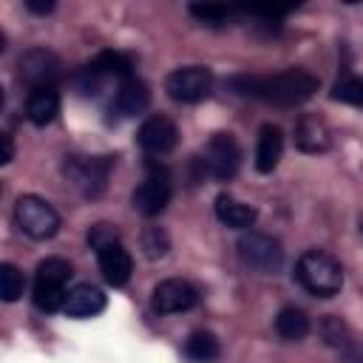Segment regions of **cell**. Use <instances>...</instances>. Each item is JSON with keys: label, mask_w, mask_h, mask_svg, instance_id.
I'll use <instances>...</instances> for the list:
<instances>
[{"label": "cell", "mask_w": 363, "mask_h": 363, "mask_svg": "<svg viewBox=\"0 0 363 363\" xmlns=\"http://www.w3.org/2000/svg\"><path fill=\"white\" fill-rule=\"evenodd\" d=\"M360 230H363V221H360Z\"/></svg>", "instance_id": "32"}, {"label": "cell", "mask_w": 363, "mask_h": 363, "mask_svg": "<svg viewBox=\"0 0 363 363\" xmlns=\"http://www.w3.org/2000/svg\"><path fill=\"white\" fill-rule=\"evenodd\" d=\"M164 91L176 102H201L213 91V74H210V68H201V65L176 68L173 74H167Z\"/></svg>", "instance_id": "7"}, {"label": "cell", "mask_w": 363, "mask_h": 363, "mask_svg": "<svg viewBox=\"0 0 363 363\" xmlns=\"http://www.w3.org/2000/svg\"><path fill=\"white\" fill-rule=\"evenodd\" d=\"M332 99L349 102V105H363V77H343L332 85Z\"/></svg>", "instance_id": "25"}, {"label": "cell", "mask_w": 363, "mask_h": 363, "mask_svg": "<svg viewBox=\"0 0 363 363\" xmlns=\"http://www.w3.org/2000/svg\"><path fill=\"white\" fill-rule=\"evenodd\" d=\"M0 145H3V156H0V164H9L11 156H14V145H11V136L9 133H0Z\"/></svg>", "instance_id": "31"}, {"label": "cell", "mask_w": 363, "mask_h": 363, "mask_svg": "<svg viewBox=\"0 0 363 363\" xmlns=\"http://www.w3.org/2000/svg\"><path fill=\"white\" fill-rule=\"evenodd\" d=\"M105 309V292L94 284H77L74 289H68L65 298V315L71 318H94Z\"/></svg>", "instance_id": "17"}, {"label": "cell", "mask_w": 363, "mask_h": 363, "mask_svg": "<svg viewBox=\"0 0 363 363\" xmlns=\"http://www.w3.org/2000/svg\"><path fill=\"white\" fill-rule=\"evenodd\" d=\"M102 85H105V77H102L99 71H94L88 62L71 77V88H74L79 96H96V94L102 91Z\"/></svg>", "instance_id": "24"}, {"label": "cell", "mask_w": 363, "mask_h": 363, "mask_svg": "<svg viewBox=\"0 0 363 363\" xmlns=\"http://www.w3.org/2000/svg\"><path fill=\"white\" fill-rule=\"evenodd\" d=\"M150 105V88L145 79L139 77H128L119 82L111 105H108V113H111V122H122V119H130L136 113H142L145 108Z\"/></svg>", "instance_id": "11"}, {"label": "cell", "mask_w": 363, "mask_h": 363, "mask_svg": "<svg viewBox=\"0 0 363 363\" xmlns=\"http://www.w3.org/2000/svg\"><path fill=\"white\" fill-rule=\"evenodd\" d=\"M60 113V91L57 88H34L28 94L26 102V116L31 125L43 128L48 122H54V116Z\"/></svg>", "instance_id": "18"}, {"label": "cell", "mask_w": 363, "mask_h": 363, "mask_svg": "<svg viewBox=\"0 0 363 363\" xmlns=\"http://www.w3.org/2000/svg\"><path fill=\"white\" fill-rule=\"evenodd\" d=\"M227 85L238 96H252L281 108H292L306 102L318 91V77L306 68H286L278 74H238L230 77Z\"/></svg>", "instance_id": "1"}, {"label": "cell", "mask_w": 363, "mask_h": 363, "mask_svg": "<svg viewBox=\"0 0 363 363\" xmlns=\"http://www.w3.org/2000/svg\"><path fill=\"white\" fill-rule=\"evenodd\" d=\"M136 142H139V147H142L145 153H150V156H164V153H170V150L176 147V142H179L176 122H173L170 116H162V113L147 116V119L142 122L139 133H136Z\"/></svg>", "instance_id": "12"}, {"label": "cell", "mask_w": 363, "mask_h": 363, "mask_svg": "<svg viewBox=\"0 0 363 363\" xmlns=\"http://www.w3.org/2000/svg\"><path fill=\"white\" fill-rule=\"evenodd\" d=\"M320 335H323V340L329 346H346L349 343V332H346V326L337 318H326L320 323Z\"/></svg>", "instance_id": "29"}, {"label": "cell", "mask_w": 363, "mask_h": 363, "mask_svg": "<svg viewBox=\"0 0 363 363\" xmlns=\"http://www.w3.org/2000/svg\"><path fill=\"white\" fill-rule=\"evenodd\" d=\"M17 77L31 91L34 88H57V79L62 77V65H60L57 54H51L45 48H28L17 60Z\"/></svg>", "instance_id": "6"}, {"label": "cell", "mask_w": 363, "mask_h": 363, "mask_svg": "<svg viewBox=\"0 0 363 363\" xmlns=\"http://www.w3.org/2000/svg\"><path fill=\"white\" fill-rule=\"evenodd\" d=\"M295 145L303 153H323L332 145L329 125L318 113H303L298 119V125H295Z\"/></svg>", "instance_id": "15"}, {"label": "cell", "mask_w": 363, "mask_h": 363, "mask_svg": "<svg viewBox=\"0 0 363 363\" xmlns=\"http://www.w3.org/2000/svg\"><path fill=\"white\" fill-rule=\"evenodd\" d=\"M14 221H17L20 233H26L34 241L51 238L60 230L57 210L45 199H40V196H20L17 204H14Z\"/></svg>", "instance_id": "5"}, {"label": "cell", "mask_w": 363, "mask_h": 363, "mask_svg": "<svg viewBox=\"0 0 363 363\" xmlns=\"http://www.w3.org/2000/svg\"><path fill=\"white\" fill-rule=\"evenodd\" d=\"M88 65L94 71H99L105 79H111V77H119V79L133 77V60L128 54H122V51H99Z\"/></svg>", "instance_id": "21"}, {"label": "cell", "mask_w": 363, "mask_h": 363, "mask_svg": "<svg viewBox=\"0 0 363 363\" xmlns=\"http://www.w3.org/2000/svg\"><path fill=\"white\" fill-rule=\"evenodd\" d=\"M184 354L196 363H210L221 354V346H218V337L207 329H196L187 340H184Z\"/></svg>", "instance_id": "22"}, {"label": "cell", "mask_w": 363, "mask_h": 363, "mask_svg": "<svg viewBox=\"0 0 363 363\" xmlns=\"http://www.w3.org/2000/svg\"><path fill=\"white\" fill-rule=\"evenodd\" d=\"M190 14L207 26H224L233 11L227 6H218V3H190Z\"/></svg>", "instance_id": "26"}, {"label": "cell", "mask_w": 363, "mask_h": 363, "mask_svg": "<svg viewBox=\"0 0 363 363\" xmlns=\"http://www.w3.org/2000/svg\"><path fill=\"white\" fill-rule=\"evenodd\" d=\"M54 0H26V9L28 11H34V14H48V11H54Z\"/></svg>", "instance_id": "30"}, {"label": "cell", "mask_w": 363, "mask_h": 363, "mask_svg": "<svg viewBox=\"0 0 363 363\" xmlns=\"http://www.w3.org/2000/svg\"><path fill=\"white\" fill-rule=\"evenodd\" d=\"M284 153V133L278 125L267 122L258 130V145H255V170L258 173H272L281 162Z\"/></svg>", "instance_id": "16"}, {"label": "cell", "mask_w": 363, "mask_h": 363, "mask_svg": "<svg viewBox=\"0 0 363 363\" xmlns=\"http://www.w3.org/2000/svg\"><path fill=\"white\" fill-rule=\"evenodd\" d=\"M23 286H26L23 272L14 264H0V295H3V301L14 303L23 295Z\"/></svg>", "instance_id": "23"}, {"label": "cell", "mask_w": 363, "mask_h": 363, "mask_svg": "<svg viewBox=\"0 0 363 363\" xmlns=\"http://www.w3.org/2000/svg\"><path fill=\"white\" fill-rule=\"evenodd\" d=\"M199 301V292L193 284L182 281V278H167L162 284L153 286V295H150V306L159 312V315H176V312H187L193 309Z\"/></svg>", "instance_id": "10"}, {"label": "cell", "mask_w": 363, "mask_h": 363, "mask_svg": "<svg viewBox=\"0 0 363 363\" xmlns=\"http://www.w3.org/2000/svg\"><path fill=\"white\" fill-rule=\"evenodd\" d=\"M275 332L284 340H303L309 335V318H306V312L298 309V306H284L275 315Z\"/></svg>", "instance_id": "20"}, {"label": "cell", "mask_w": 363, "mask_h": 363, "mask_svg": "<svg viewBox=\"0 0 363 363\" xmlns=\"http://www.w3.org/2000/svg\"><path fill=\"white\" fill-rule=\"evenodd\" d=\"M167 201H170V179H167L164 170H156V173H153L150 179H145V182L133 190V196H130L133 210L142 213V216H147V218L164 213Z\"/></svg>", "instance_id": "13"}, {"label": "cell", "mask_w": 363, "mask_h": 363, "mask_svg": "<svg viewBox=\"0 0 363 363\" xmlns=\"http://www.w3.org/2000/svg\"><path fill=\"white\" fill-rule=\"evenodd\" d=\"M74 275V267L65 258H45L37 264V275H34V306L43 312H57L65 309V298H68V278Z\"/></svg>", "instance_id": "3"}, {"label": "cell", "mask_w": 363, "mask_h": 363, "mask_svg": "<svg viewBox=\"0 0 363 363\" xmlns=\"http://www.w3.org/2000/svg\"><path fill=\"white\" fill-rule=\"evenodd\" d=\"M295 278L309 295L318 298H332L343 286V269L337 258L323 250H306L295 264Z\"/></svg>", "instance_id": "2"}, {"label": "cell", "mask_w": 363, "mask_h": 363, "mask_svg": "<svg viewBox=\"0 0 363 363\" xmlns=\"http://www.w3.org/2000/svg\"><path fill=\"white\" fill-rule=\"evenodd\" d=\"M216 216H218L221 224L235 227V230H247V227H252L255 218H258L255 207H250V204H244V201H238V199H233V196H227V193H221V196L216 199Z\"/></svg>", "instance_id": "19"}, {"label": "cell", "mask_w": 363, "mask_h": 363, "mask_svg": "<svg viewBox=\"0 0 363 363\" xmlns=\"http://www.w3.org/2000/svg\"><path fill=\"white\" fill-rule=\"evenodd\" d=\"M142 250H145L147 258H162V255H167V250H170L167 233H164L162 227H145V233H142Z\"/></svg>", "instance_id": "27"}, {"label": "cell", "mask_w": 363, "mask_h": 363, "mask_svg": "<svg viewBox=\"0 0 363 363\" xmlns=\"http://www.w3.org/2000/svg\"><path fill=\"white\" fill-rule=\"evenodd\" d=\"M201 164L204 170L218 179V182H227L238 173V164H241V147L238 142L233 139V133H213L210 142L204 145V156H201Z\"/></svg>", "instance_id": "9"}, {"label": "cell", "mask_w": 363, "mask_h": 363, "mask_svg": "<svg viewBox=\"0 0 363 363\" xmlns=\"http://www.w3.org/2000/svg\"><path fill=\"white\" fill-rule=\"evenodd\" d=\"M113 167V156H65L62 173L82 196H99L108 184V173Z\"/></svg>", "instance_id": "4"}, {"label": "cell", "mask_w": 363, "mask_h": 363, "mask_svg": "<svg viewBox=\"0 0 363 363\" xmlns=\"http://www.w3.org/2000/svg\"><path fill=\"white\" fill-rule=\"evenodd\" d=\"M113 241H119V230H116V224L99 221V224H94V227L88 230V244H91L94 250H102L105 244H113Z\"/></svg>", "instance_id": "28"}, {"label": "cell", "mask_w": 363, "mask_h": 363, "mask_svg": "<svg viewBox=\"0 0 363 363\" xmlns=\"http://www.w3.org/2000/svg\"><path fill=\"white\" fill-rule=\"evenodd\" d=\"M238 255L247 267L258 272H278L284 267V250L281 244L267 233H244L238 238Z\"/></svg>", "instance_id": "8"}, {"label": "cell", "mask_w": 363, "mask_h": 363, "mask_svg": "<svg viewBox=\"0 0 363 363\" xmlns=\"http://www.w3.org/2000/svg\"><path fill=\"white\" fill-rule=\"evenodd\" d=\"M96 258H99V272L111 286H125L130 281L133 261H130V252L122 247V241L105 244L102 250H96Z\"/></svg>", "instance_id": "14"}]
</instances>
